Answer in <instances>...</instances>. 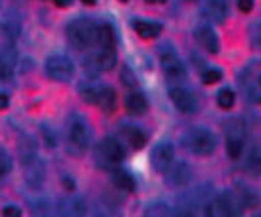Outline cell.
Segmentation results:
<instances>
[{
	"mask_svg": "<svg viewBox=\"0 0 261 217\" xmlns=\"http://www.w3.org/2000/svg\"><path fill=\"white\" fill-rule=\"evenodd\" d=\"M46 73L54 81H69L73 77V64L67 55L54 53L46 59Z\"/></svg>",
	"mask_w": 261,
	"mask_h": 217,
	"instance_id": "7",
	"label": "cell"
},
{
	"mask_svg": "<svg viewBox=\"0 0 261 217\" xmlns=\"http://www.w3.org/2000/svg\"><path fill=\"white\" fill-rule=\"evenodd\" d=\"M192 180V168L186 162H172L166 168V184L172 188H182Z\"/></svg>",
	"mask_w": 261,
	"mask_h": 217,
	"instance_id": "12",
	"label": "cell"
},
{
	"mask_svg": "<svg viewBox=\"0 0 261 217\" xmlns=\"http://www.w3.org/2000/svg\"><path fill=\"white\" fill-rule=\"evenodd\" d=\"M216 144H218V140H216L214 133L204 127H192L182 136V146L196 156H210L216 150Z\"/></svg>",
	"mask_w": 261,
	"mask_h": 217,
	"instance_id": "3",
	"label": "cell"
},
{
	"mask_svg": "<svg viewBox=\"0 0 261 217\" xmlns=\"http://www.w3.org/2000/svg\"><path fill=\"white\" fill-rule=\"evenodd\" d=\"M147 215H168L170 213V207L166 203H150L145 209Z\"/></svg>",
	"mask_w": 261,
	"mask_h": 217,
	"instance_id": "30",
	"label": "cell"
},
{
	"mask_svg": "<svg viewBox=\"0 0 261 217\" xmlns=\"http://www.w3.org/2000/svg\"><path fill=\"white\" fill-rule=\"evenodd\" d=\"M10 105V99H8V95L6 93H0V109H6Z\"/></svg>",
	"mask_w": 261,
	"mask_h": 217,
	"instance_id": "37",
	"label": "cell"
},
{
	"mask_svg": "<svg viewBox=\"0 0 261 217\" xmlns=\"http://www.w3.org/2000/svg\"><path fill=\"white\" fill-rule=\"evenodd\" d=\"M121 134H123L125 142L129 144L133 150H141L147 144V134L143 133L139 127H123Z\"/></svg>",
	"mask_w": 261,
	"mask_h": 217,
	"instance_id": "20",
	"label": "cell"
},
{
	"mask_svg": "<svg viewBox=\"0 0 261 217\" xmlns=\"http://www.w3.org/2000/svg\"><path fill=\"white\" fill-rule=\"evenodd\" d=\"M65 36L75 50H89L97 42V26L87 18H75L67 24Z\"/></svg>",
	"mask_w": 261,
	"mask_h": 217,
	"instance_id": "2",
	"label": "cell"
},
{
	"mask_svg": "<svg viewBox=\"0 0 261 217\" xmlns=\"http://www.w3.org/2000/svg\"><path fill=\"white\" fill-rule=\"evenodd\" d=\"M194 38L196 42L204 48V50L208 51V53H218L220 51V40H218V36L214 32L210 26H198L194 30Z\"/></svg>",
	"mask_w": 261,
	"mask_h": 217,
	"instance_id": "17",
	"label": "cell"
},
{
	"mask_svg": "<svg viewBox=\"0 0 261 217\" xmlns=\"http://www.w3.org/2000/svg\"><path fill=\"white\" fill-rule=\"evenodd\" d=\"M233 103H236V93H233L229 87H222V89L218 91V105H220L222 109H231Z\"/></svg>",
	"mask_w": 261,
	"mask_h": 217,
	"instance_id": "28",
	"label": "cell"
},
{
	"mask_svg": "<svg viewBox=\"0 0 261 217\" xmlns=\"http://www.w3.org/2000/svg\"><path fill=\"white\" fill-rule=\"evenodd\" d=\"M202 81L206 85H214V83H218V81H222V71L220 69H206L204 73H202Z\"/></svg>",
	"mask_w": 261,
	"mask_h": 217,
	"instance_id": "31",
	"label": "cell"
},
{
	"mask_svg": "<svg viewBox=\"0 0 261 217\" xmlns=\"http://www.w3.org/2000/svg\"><path fill=\"white\" fill-rule=\"evenodd\" d=\"M210 192H208V185H200L196 188L194 192H186L182 194L178 200V207L182 213H194L198 207H204L206 201L210 200Z\"/></svg>",
	"mask_w": 261,
	"mask_h": 217,
	"instance_id": "9",
	"label": "cell"
},
{
	"mask_svg": "<svg viewBox=\"0 0 261 217\" xmlns=\"http://www.w3.org/2000/svg\"><path fill=\"white\" fill-rule=\"evenodd\" d=\"M147 97L141 93V91H133L129 93L127 97H125V109H127V113L133 115V117H141V115H145L147 113Z\"/></svg>",
	"mask_w": 261,
	"mask_h": 217,
	"instance_id": "18",
	"label": "cell"
},
{
	"mask_svg": "<svg viewBox=\"0 0 261 217\" xmlns=\"http://www.w3.org/2000/svg\"><path fill=\"white\" fill-rule=\"evenodd\" d=\"M24 170H26V180H28V184L32 185V188H38V185L42 184L46 170H44V164L40 162V158L24 164Z\"/></svg>",
	"mask_w": 261,
	"mask_h": 217,
	"instance_id": "22",
	"label": "cell"
},
{
	"mask_svg": "<svg viewBox=\"0 0 261 217\" xmlns=\"http://www.w3.org/2000/svg\"><path fill=\"white\" fill-rule=\"evenodd\" d=\"M12 170V158L4 146H0V178H6Z\"/></svg>",
	"mask_w": 261,
	"mask_h": 217,
	"instance_id": "29",
	"label": "cell"
},
{
	"mask_svg": "<svg viewBox=\"0 0 261 217\" xmlns=\"http://www.w3.org/2000/svg\"><path fill=\"white\" fill-rule=\"evenodd\" d=\"M226 150L231 160H238L245 146V125L242 118L226 120Z\"/></svg>",
	"mask_w": 261,
	"mask_h": 217,
	"instance_id": "5",
	"label": "cell"
},
{
	"mask_svg": "<svg viewBox=\"0 0 261 217\" xmlns=\"http://www.w3.org/2000/svg\"><path fill=\"white\" fill-rule=\"evenodd\" d=\"M168 95H170V101H172V105L178 109L180 113H184V115H194L196 111H198V101H196V95L188 89V87H184V85H172L170 87V91H168Z\"/></svg>",
	"mask_w": 261,
	"mask_h": 217,
	"instance_id": "8",
	"label": "cell"
},
{
	"mask_svg": "<svg viewBox=\"0 0 261 217\" xmlns=\"http://www.w3.org/2000/svg\"><path fill=\"white\" fill-rule=\"evenodd\" d=\"M121 2H127V0H121Z\"/></svg>",
	"mask_w": 261,
	"mask_h": 217,
	"instance_id": "41",
	"label": "cell"
},
{
	"mask_svg": "<svg viewBox=\"0 0 261 217\" xmlns=\"http://www.w3.org/2000/svg\"><path fill=\"white\" fill-rule=\"evenodd\" d=\"M238 8L242 12H251L253 10V0H238Z\"/></svg>",
	"mask_w": 261,
	"mask_h": 217,
	"instance_id": "35",
	"label": "cell"
},
{
	"mask_svg": "<svg viewBox=\"0 0 261 217\" xmlns=\"http://www.w3.org/2000/svg\"><path fill=\"white\" fill-rule=\"evenodd\" d=\"M174 162V146L170 144V142H159L154 148H152V152H150V164H152V168L156 170V172H161V174H164L166 172V168L170 166Z\"/></svg>",
	"mask_w": 261,
	"mask_h": 217,
	"instance_id": "11",
	"label": "cell"
},
{
	"mask_svg": "<svg viewBox=\"0 0 261 217\" xmlns=\"http://www.w3.org/2000/svg\"><path fill=\"white\" fill-rule=\"evenodd\" d=\"M95 160H97V166L113 170L125 160V148L119 144V140L105 138L99 142L97 150H95Z\"/></svg>",
	"mask_w": 261,
	"mask_h": 217,
	"instance_id": "4",
	"label": "cell"
},
{
	"mask_svg": "<svg viewBox=\"0 0 261 217\" xmlns=\"http://www.w3.org/2000/svg\"><path fill=\"white\" fill-rule=\"evenodd\" d=\"M18 154H20L22 164H28V162H32V160L38 158V144H36V140H34L32 136H28V134L20 136V140H18Z\"/></svg>",
	"mask_w": 261,
	"mask_h": 217,
	"instance_id": "19",
	"label": "cell"
},
{
	"mask_svg": "<svg viewBox=\"0 0 261 217\" xmlns=\"http://www.w3.org/2000/svg\"><path fill=\"white\" fill-rule=\"evenodd\" d=\"M42 134H44V140H46V146H48V148H56V144H58V140H56V134H54V131L49 129L48 125H44V127H42Z\"/></svg>",
	"mask_w": 261,
	"mask_h": 217,
	"instance_id": "32",
	"label": "cell"
},
{
	"mask_svg": "<svg viewBox=\"0 0 261 217\" xmlns=\"http://www.w3.org/2000/svg\"><path fill=\"white\" fill-rule=\"evenodd\" d=\"M117 64V53L115 48H101L99 51L91 53L87 59H85V66L89 71H109L113 69Z\"/></svg>",
	"mask_w": 261,
	"mask_h": 217,
	"instance_id": "10",
	"label": "cell"
},
{
	"mask_svg": "<svg viewBox=\"0 0 261 217\" xmlns=\"http://www.w3.org/2000/svg\"><path fill=\"white\" fill-rule=\"evenodd\" d=\"M95 105L101 107L103 111H107V113L115 111V107H117V93H115L113 87H109V85H101L97 103H95Z\"/></svg>",
	"mask_w": 261,
	"mask_h": 217,
	"instance_id": "23",
	"label": "cell"
},
{
	"mask_svg": "<svg viewBox=\"0 0 261 217\" xmlns=\"http://www.w3.org/2000/svg\"><path fill=\"white\" fill-rule=\"evenodd\" d=\"M89 140H91V131L87 120L77 113H71L67 118V152L80 156L87 150Z\"/></svg>",
	"mask_w": 261,
	"mask_h": 217,
	"instance_id": "1",
	"label": "cell"
},
{
	"mask_svg": "<svg viewBox=\"0 0 261 217\" xmlns=\"http://www.w3.org/2000/svg\"><path fill=\"white\" fill-rule=\"evenodd\" d=\"M64 188L67 190V192H73V190H75V184H73V180L65 176V178H64Z\"/></svg>",
	"mask_w": 261,
	"mask_h": 217,
	"instance_id": "36",
	"label": "cell"
},
{
	"mask_svg": "<svg viewBox=\"0 0 261 217\" xmlns=\"http://www.w3.org/2000/svg\"><path fill=\"white\" fill-rule=\"evenodd\" d=\"M0 34L10 42L20 38V34H22V18H20L16 10H6L4 16L0 18Z\"/></svg>",
	"mask_w": 261,
	"mask_h": 217,
	"instance_id": "13",
	"label": "cell"
},
{
	"mask_svg": "<svg viewBox=\"0 0 261 217\" xmlns=\"http://www.w3.org/2000/svg\"><path fill=\"white\" fill-rule=\"evenodd\" d=\"M82 2H83V4H89V6H93L97 0H82Z\"/></svg>",
	"mask_w": 261,
	"mask_h": 217,
	"instance_id": "40",
	"label": "cell"
},
{
	"mask_svg": "<svg viewBox=\"0 0 261 217\" xmlns=\"http://www.w3.org/2000/svg\"><path fill=\"white\" fill-rule=\"evenodd\" d=\"M97 42L101 48H115V30L111 24L97 26Z\"/></svg>",
	"mask_w": 261,
	"mask_h": 217,
	"instance_id": "25",
	"label": "cell"
},
{
	"mask_svg": "<svg viewBox=\"0 0 261 217\" xmlns=\"http://www.w3.org/2000/svg\"><path fill=\"white\" fill-rule=\"evenodd\" d=\"M240 85L244 87L247 99L251 103H259V71H255V67H245L240 75Z\"/></svg>",
	"mask_w": 261,
	"mask_h": 217,
	"instance_id": "14",
	"label": "cell"
},
{
	"mask_svg": "<svg viewBox=\"0 0 261 217\" xmlns=\"http://www.w3.org/2000/svg\"><path fill=\"white\" fill-rule=\"evenodd\" d=\"M54 2H56L60 8H65V6H69V4H71V0H54Z\"/></svg>",
	"mask_w": 261,
	"mask_h": 217,
	"instance_id": "38",
	"label": "cell"
},
{
	"mask_svg": "<svg viewBox=\"0 0 261 217\" xmlns=\"http://www.w3.org/2000/svg\"><path fill=\"white\" fill-rule=\"evenodd\" d=\"M145 2H150V4H163L166 0H145Z\"/></svg>",
	"mask_w": 261,
	"mask_h": 217,
	"instance_id": "39",
	"label": "cell"
},
{
	"mask_svg": "<svg viewBox=\"0 0 261 217\" xmlns=\"http://www.w3.org/2000/svg\"><path fill=\"white\" fill-rule=\"evenodd\" d=\"M121 79H123V83L129 85V87H135V85H137V77L133 75V71H129V67H125V69H123Z\"/></svg>",
	"mask_w": 261,
	"mask_h": 217,
	"instance_id": "33",
	"label": "cell"
},
{
	"mask_svg": "<svg viewBox=\"0 0 261 217\" xmlns=\"http://www.w3.org/2000/svg\"><path fill=\"white\" fill-rule=\"evenodd\" d=\"M202 14L208 22L222 24L228 16V0H204Z\"/></svg>",
	"mask_w": 261,
	"mask_h": 217,
	"instance_id": "16",
	"label": "cell"
},
{
	"mask_svg": "<svg viewBox=\"0 0 261 217\" xmlns=\"http://www.w3.org/2000/svg\"><path fill=\"white\" fill-rule=\"evenodd\" d=\"M2 213L8 217H18L22 211H20V207H16V205H6V207H2Z\"/></svg>",
	"mask_w": 261,
	"mask_h": 217,
	"instance_id": "34",
	"label": "cell"
},
{
	"mask_svg": "<svg viewBox=\"0 0 261 217\" xmlns=\"http://www.w3.org/2000/svg\"><path fill=\"white\" fill-rule=\"evenodd\" d=\"M99 89H101V85L99 83L87 81V83H83L82 87H80V93H82V97L87 101V103L95 105V103H97V97H99Z\"/></svg>",
	"mask_w": 261,
	"mask_h": 217,
	"instance_id": "27",
	"label": "cell"
},
{
	"mask_svg": "<svg viewBox=\"0 0 261 217\" xmlns=\"http://www.w3.org/2000/svg\"><path fill=\"white\" fill-rule=\"evenodd\" d=\"M64 211L69 215H82V213H85V201L77 196H71L64 201Z\"/></svg>",
	"mask_w": 261,
	"mask_h": 217,
	"instance_id": "26",
	"label": "cell"
},
{
	"mask_svg": "<svg viewBox=\"0 0 261 217\" xmlns=\"http://www.w3.org/2000/svg\"><path fill=\"white\" fill-rule=\"evenodd\" d=\"M133 28H135V32L139 34L141 38H145V40H152L159 34H163V24L150 22V20H135Z\"/></svg>",
	"mask_w": 261,
	"mask_h": 217,
	"instance_id": "21",
	"label": "cell"
},
{
	"mask_svg": "<svg viewBox=\"0 0 261 217\" xmlns=\"http://www.w3.org/2000/svg\"><path fill=\"white\" fill-rule=\"evenodd\" d=\"M18 64V51L14 46H6L0 50V83H6L12 79L14 69Z\"/></svg>",
	"mask_w": 261,
	"mask_h": 217,
	"instance_id": "15",
	"label": "cell"
},
{
	"mask_svg": "<svg viewBox=\"0 0 261 217\" xmlns=\"http://www.w3.org/2000/svg\"><path fill=\"white\" fill-rule=\"evenodd\" d=\"M111 180H113L115 188H119L123 192H135V188H137L135 178L130 176V172H127V170H115Z\"/></svg>",
	"mask_w": 261,
	"mask_h": 217,
	"instance_id": "24",
	"label": "cell"
},
{
	"mask_svg": "<svg viewBox=\"0 0 261 217\" xmlns=\"http://www.w3.org/2000/svg\"><path fill=\"white\" fill-rule=\"evenodd\" d=\"M161 66H163V71L168 81L178 83L186 77V67H184L182 59L178 57V53L172 50L170 44L161 48Z\"/></svg>",
	"mask_w": 261,
	"mask_h": 217,
	"instance_id": "6",
	"label": "cell"
}]
</instances>
